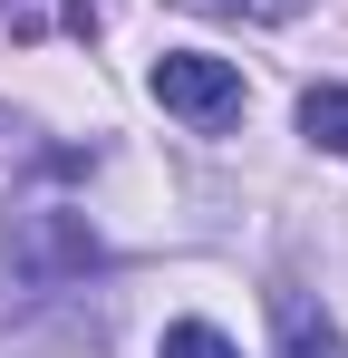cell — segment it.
<instances>
[{"mask_svg": "<svg viewBox=\"0 0 348 358\" xmlns=\"http://www.w3.org/2000/svg\"><path fill=\"white\" fill-rule=\"evenodd\" d=\"M155 358H242V349H232V339L213 329V320H174V329H165V349H155Z\"/></svg>", "mask_w": 348, "mask_h": 358, "instance_id": "5b68a950", "label": "cell"}, {"mask_svg": "<svg viewBox=\"0 0 348 358\" xmlns=\"http://www.w3.org/2000/svg\"><path fill=\"white\" fill-rule=\"evenodd\" d=\"M194 10H223V20H300L310 0H194Z\"/></svg>", "mask_w": 348, "mask_h": 358, "instance_id": "8992f818", "label": "cell"}, {"mask_svg": "<svg viewBox=\"0 0 348 358\" xmlns=\"http://www.w3.org/2000/svg\"><path fill=\"white\" fill-rule=\"evenodd\" d=\"M0 145H10V117H0Z\"/></svg>", "mask_w": 348, "mask_h": 358, "instance_id": "52a82bcc", "label": "cell"}, {"mask_svg": "<svg viewBox=\"0 0 348 358\" xmlns=\"http://www.w3.org/2000/svg\"><path fill=\"white\" fill-rule=\"evenodd\" d=\"M145 87H155V107H165V117L203 126V136H223V126L242 117V68L213 59V49H165Z\"/></svg>", "mask_w": 348, "mask_h": 358, "instance_id": "7a4b0ae2", "label": "cell"}, {"mask_svg": "<svg viewBox=\"0 0 348 358\" xmlns=\"http://www.w3.org/2000/svg\"><path fill=\"white\" fill-rule=\"evenodd\" d=\"M300 136H310L319 155H348V87H310V97H300Z\"/></svg>", "mask_w": 348, "mask_h": 358, "instance_id": "277c9868", "label": "cell"}, {"mask_svg": "<svg viewBox=\"0 0 348 358\" xmlns=\"http://www.w3.org/2000/svg\"><path fill=\"white\" fill-rule=\"evenodd\" d=\"M87 271H107V242L78 203H20L10 233H0V291L10 300H49V291H78Z\"/></svg>", "mask_w": 348, "mask_h": 358, "instance_id": "6da1fadb", "label": "cell"}, {"mask_svg": "<svg viewBox=\"0 0 348 358\" xmlns=\"http://www.w3.org/2000/svg\"><path fill=\"white\" fill-rule=\"evenodd\" d=\"M271 339H281V358H348L339 320L300 291V281H281V291H271Z\"/></svg>", "mask_w": 348, "mask_h": 358, "instance_id": "3957f363", "label": "cell"}]
</instances>
